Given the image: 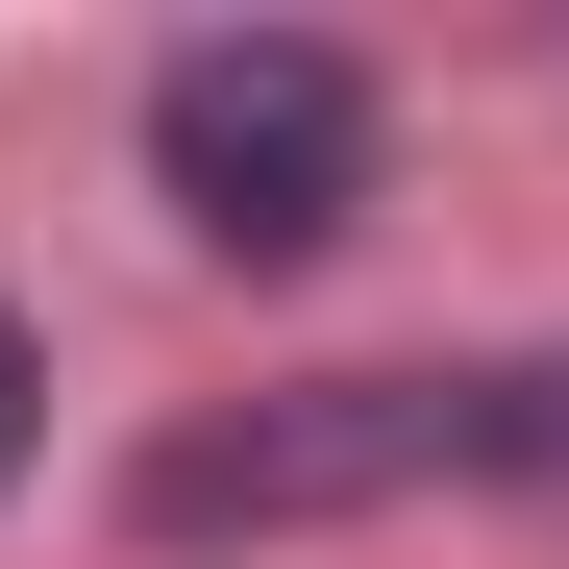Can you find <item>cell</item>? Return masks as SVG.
Masks as SVG:
<instances>
[{"mask_svg": "<svg viewBox=\"0 0 569 569\" xmlns=\"http://www.w3.org/2000/svg\"><path fill=\"white\" fill-rule=\"evenodd\" d=\"M496 470H569V371H322V397H272V421L149 446V545L371 520V496H496Z\"/></svg>", "mask_w": 569, "mask_h": 569, "instance_id": "6da1fadb", "label": "cell"}, {"mask_svg": "<svg viewBox=\"0 0 569 569\" xmlns=\"http://www.w3.org/2000/svg\"><path fill=\"white\" fill-rule=\"evenodd\" d=\"M26 421H50V347H26V322H0V470H26Z\"/></svg>", "mask_w": 569, "mask_h": 569, "instance_id": "3957f363", "label": "cell"}, {"mask_svg": "<svg viewBox=\"0 0 569 569\" xmlns=\"http://www.w3.org/2000/svg\"><path fill=\"white\" fill-rule=\"evenodd\" d=\"M149 173H173V223H199L223 272H298L371 199V74L322 26H199V50L149 74Z\"/></svg>", "mask_w": 569, "mask_h": 569, "instance_id": "7a4b0ae2", "label": "cell"}]
</instances>
